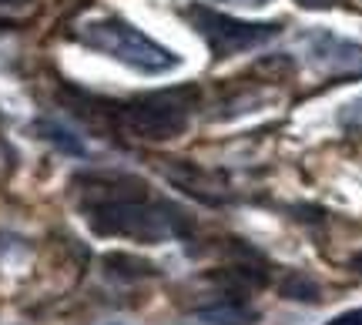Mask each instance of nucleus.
Wrapping results in <instances>:
<instances>
[{"mask_svg": "<svg viewBox=\"0 0 362 325\" xmlns=\"http://www.w3.org/2000/svg\"><path fill=\"white\" fill-rule=\"evenodd\" d=\"M194 114V91L181 88V91H158L134 98L128 105L115 107V124L128 138H141V141H171L181 138Z\"/></svg>", "mask_w": 362, "mask_h": 325, "instance_id": "3", "label": "nucleus"}, {"mask_svg": "<svg viewBox=\"0 0 362 325\" xmlns=\"http://www.w3.org/2000/svg\"><path fill=\"white\" fill-rule=\"evenodd\" d=\"M198 319L205 325H252L255 322V312H248L245 305H211V309H202Z\"/></svg>", "mask_w": 362, "mask_h": 325, "instance_id": "8", "label": "nucleus"}, {"mask_svg": "<svg viewBox=\"0 0 362 325\" xmlns=\"http://www.w3.org/2000/svg\"><path fill=\"white\" fill-rule=\"evenodd\" d=\"M30 0H0V7H27Z\"/></svg>", "mask_w": 362, "mask_h": 325, "instance_id": "13", "label": "nucleus"}, {"mask_svg": "<svg viewBox=\"0 0 362 325\" xmlns=\"http://www.w3.org/2000/svg\"><path fill=\"white\" fill-rule=\"evenodd\" d=\"M40 131H44V138H47L54 148H61L64 155H74V158L84 155V144H81L67 128H61V124H54V121H40Z\"/></svg>", "mask_w": 362, "mask_h": 325, "instance_id": "9", "label": "nucleus"}, {"mask_svg": "<svg viewBox=\"0 0 362 325\" xmlns=\"http://www.w3.org/2000/svg\"><path fill=\"white\" fill-rule=\"evenodd\" d=\"M336 124H339L342 131H349V134H362V94L349 98L346 105H339Z\"/></svg>", "mask_w": 362, "mask_h": 325, "instance_id": "10", "label": "nucleus"}, {"mask_svg": "<svg viewBox=\"0 0 362 325\" xmlns=\"http://www.w3.org/2000/svg\"><path fill=\"white\" fill-rule=\"evenodd\" d=\"M104 265H107V272L117 275V278H124V282H134V278H151V275H158V268L151 265V261L131 259V255H121V252L107 255V259H104Z\"/></svg>", "mask_w": 362, "mask_h": 325, "instance_id": "7", "label": "nucleus"}, {"mask_svg": "<svg viewBox=\"0 0 362 325\" xmlns=\"http://www.w3.org/2000/svg\"><path fill=\"white\" fill-rule=\"evenodd\" d=\"M296 51L319 74H362V44L329 27H305L296 37Z\"/></svg>", "mask_w": 362, "mask_h": 325, "instance_id": "5", "label": "nucleus"}, {"mask_svg": "<svg viewBox=\"0 0 362 325\" xmlns=\"http://www.w3.org/2000/svg\"><path fill=\"white\" fill-rule=\"evenodd\" d=\"M81 211L88 218L90 232L111 235V238H131L144 245H158L165 238H185L192 235L194 221L188 211H181L171 201L151 198L138 178H90L88 188H81Z\"/></svg>", "mask_w": 362, "mask_h": 325, "instance_id": "1", "label": "nucleus"}, {"mask_svg": "<svg viewBox=\"0 0 362 325\" xmlns=\"http://www.w3.org/2000/svg\"><path fill=\"white\" fill-rule=\"evenodd\" d=\"M211 4L232 7V11H265V7H272L275 0H211Z\"/></svg>", "mask_w": 362, "mask_h": 325, "instance_id": "11", "label": "nucleus"}, {"mask_svg": "<svg viewBox=\"0 0 362 325\" xmlns=\"http://www.w3.org/2000/svg\"><path fill=\"white\" fill-rule=\"evenodd\" d=\"M279 292H282V299L305 302V305H319V302L325 299V295H322V285H319L312 275H305V272H288L282 278Z\"/></svg>", "mask_w": 362, "mask_h": 325, "instance_id": "6", "label": "nucleus"}, {"mask_svg": "<svg viewBox=\"0 0 362 325\" xmlns=\"http://www.w3.org/2000/svg\"><path fill=\"white\" fill-rule=\"evenodd\" d=\"M74 37L88 51L104 54L144 78H161L181 67V54L165 47L161 40L148 37L141 27H134L121 13H90L74 24Z\"/></svg>", "mask_w": 362, "mask_h": 325, "instance_id": "2", "label": "nucleus"}, {"mask_svg": "<svg viewBox=\"0 0 362 325\" xmlns=\"http://www.w3.org/2000/svg\"><path fill=\"white\" fill-rule=\"evenodd\" d=\"M356 268H359V272H362V259H359V261H356Z\"/></svg>", "mask_w": 362, "mask_h": 325, "instance_id": "14", "label": "nucleus"}, {"mask_svg": "<svg viewBox=\"0 0 362 325\" xmlns=\"http://www.w3.org/2000/svg\"><path fill=\"white\" fill-rule=\"evenodd\" d=\"M185 17L192 20V27L205 37V44L215 51V57H232V54L252 51L265 40L279 34L282 24H248V20H235L225 13H215L208 7H188Z\"/></svg>", "mask_w": 362, "mask_h": 325, "instance_id": "4", "label": "nucleus"}, {"mask_svg": "<svg viewBox=\"0 0 362 325\" xmlns=\"http://www.w3.org/2000/svg\"><path fill=\"white\" fill-rule=\"evenodd\" d=\"M325 325H362V309H349V312L336 315L332 322H325Z\"/></svg>", "mask_w": 362, "mask_h": 325, "instance_id": "12", "label": "nucleus"}]
</instances>
